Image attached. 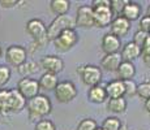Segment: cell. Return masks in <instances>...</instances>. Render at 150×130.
<instances>
[{"instance_id": "obj_4", "label": "cell", "mask_w": 150, "mask_h": 130, "mask_svg": "<svg viewBox=\"0 0 150 130\" xmlns=\"http://www.w3.org/2000/svg\"><path fill=\"white\" fill-rule=\"evenodd\" d=\"M77 43H79V34H77L76 29H68V30L63 31V33L54 40L55 50L57 52H63V53L72 50Z\"/></svg>"}, {"instance_id": "obj_33", "label": "cell", "mask_w": 150, "mask_h": 130, "mask_svg": "<svg viewBox=\"0 0 150 130\" xmlns=\"http://www.w3.org/2000/svg\"><path fill=\"white\" fill-rule=\"evenodd\" d=\"M124 87H125L127 96H134V95H137V83L134 82V79L124 81Z\"/></svg>"}, {"instance_id": "obj_17", "label": "cell", "mask_w": 150, "mask_h": 130, "mask_svg": "<svg viewBox=\"0 0 150 130\" xmlns=\"http://www.w3.org/2000/svg\"><path fill=\"white\" fill-rule=\"evenodd\" d=\"M106 92H107L108 99H114V98H123L125 95V87H124V82L120 79L110 81L105 85Z\"/></svg>"}, {"instance_id": "obj_11", "label": "cell", "mask_w": 150, "mask_h": 130, "mask_svg": "<svg viewBox=\"0 0 150 130\" xmlns=\"http://www.w3.org/2000/svg\"><path fill=\"white\" fill-rule=\"evenodd\" d=\"M76 26L81 29H90L94 25V14L91 5H81L77 8L76 14Z\"/></svg>"}, {"instance_id": "obj_30", "label": "cell", "mask_w": 150, "mask_h": 130, "mask_svg": "<svg viewBox=\"0 0 150 130\" xmlns=\"http://www.w3.org/2000/svg\"><path fill=\"white\" fill-rule=\"evenodd\" d=\"M127 3L128 1H125V0H111V1H110V7H111L114 14L122 16V13H123L124 8H125Z\"/></svg>"}, {"instance_id": "obj_32", "label": "cell", "mask_w": 150, "mask_h": 130, "mask_svg": "<svg viewBox=\"0 0 150 130\" xmlns=\"http://www.w3.org/2000/svg\"><path fill=\"white\" fill-rule=\"evenodd\" d=\"M148 38H149V34L148 33H144V31H141V30H137L136 33H134L133 40H132V42L136 43L138 47L142 48L144 44H145V42L148 40Z\"/></svg>"}, {"instance_id": "obj_43", "label": "cell", "mask_w": 150, "mask_h": 130, "mask_svg": "<svg viewBox=\"0 0 150 130\" xmlns=\"http://www.w3.org/2000/svg\"><path fill=\"white\" fill-rule=\"evenodd\" d=\"M1 55H3V51H1V47H0V57H1Z\"/></svg>"}, {"instance_id": "obj_23", "label": "cell", "mask_w": 150, "mask_h": 130, "mask_svg": "<svg viewBox=\"0 0 150 130\" xmlns=\"http://www.w3.org/2000/svg\"><path fill=\"white\" fill-rule=\"evenodd\" d=\"M127 99L125 98H114V99L107 100V111L112 112L115 115H122L127 111Z\"/></svg>"}, {"instance_id": "obj_24", "label": "cell", "mask_w": 150, "mask_h": 130, "mask_svg": "<svg viewBox=\"0 0 150 130\" xmlns=\"http://www.w3.org/2000/svg\"><path fill=\"white\" fill-rule=\"evenodd\" d=\"M39 69H41V66H39V64L37 61H34V60H26L24 64L17 68V72L24 78H26V77H30V76H33V74H35Z\"/></svg>"}, {"instance_id": "obj_25", "label": "cell", "mask_w": 150, "mask_h": 130, "mask_svg": "<svg viewBox=\"0 0 150 130\" xmlns=\"http://www.w3.org/2000/svg\"><path fill=\"white\" fill-rule=\"evenodd\" d=\"M9 98L11 89L0 90V112L1 113H9Z\"/></svg>"}, {"instance_id": "obj_38", "label": "cell", "mask_w": 150, "mask_h": 130, "mask_svg": "<svg viewBox=\"0 0 150 130\" xmlns=\"http://www.w3.org/2000/svg\"><path fill=\"white\" fill-rule=\"evenodd\" d=\"M142 61L148 68H150V55H148V56H142Z\"/></svg>"}, {"instance_id": "obj_37", "label": "cell", "mask_w": 150, "mask_h": 130, "mask_svg": "<svg viewBox=\"0 0 150 130\" xmlns=\"http://www.w3.org/2000/svg\"><path fill=\"white\" fill-rule=\"evenodd\" d=\"M148 55H150V35L142 47V56H148Z\"/></svg>"}, {"instance_id": "obj_12", "label": "cell", "mask_w": 150, "mask_h": 130, "mask_svg": "<svg viewBox=\"0 0 150 130\" xmlns=\"http://www.w3.org/2000/svg\"><path fill=\"white\" fill-rule=\"evenodd\" d=\"M100 48L105 52V55L120 53V51H122V48H123L122 39L112 35L111 33H107L103 35L102 40H100Z\"/></svg>"}, {"instance_id": "obj_19", "label": "cell", "mask_w": 150, "mask_h": 130, "mask_svg": "<svg viewBox=\"0 0 150 130\" xmlns=\"http://www.w3.org/2000/svg\"><path fill=\"white\" fill-rule=\"evenodd\" d=\"M116 76H117V79L123 81V82L124 81L133 79L134 76H136V66L131 61H123L120 64L119 69L116 70Z\"/></svg>"}, {"instance_id": "obj_2", "label": "cell", "mask_w": 150, "mask_h": 130, "mask_svg": "<svg viewBox=\"0 0 150 130\" xmlns=\"http://www.w3.org/2000/svg\"><path fill=\"white\" fill-rule=\"evenodd\" d=\"M26 33L33 38V43L38 48H42L48 42L47 26L39 18H31L26 24Z\"/></svg>"}, {"instance_id": "obj_7", "label": "cell", "mask_w": 150, "mask_h": 130, "mask_svg": "<svg viewBox=\"0 0 150 130\" xmlns=\"http://www.w3.org/2000/svg\"><path fill=\"white\" fill-rule=\"evenodd\" d=\"M5 60L9 65L18 68L20 65H22L28 60V50L18 44L9 46L5 51Z\"/></svg>"}, {"instance_id": "obj_36", "label": "cell", "mask_w": 150, "mask_h": 130, "mask_svg": "<svg viewBox=\"0 0 150 130\" xmlns=\"http://www.w3.org/2000/svg\"><path fill=\"white\" fill-rule=\"evenodd\" d=\"M105 5H110L108 0H93V1H91V8L105 7Z\"/></svg>"}, {"instance_id": "obj_26", "label": "cell", "mask_w": 150, "mask_h": 130, "mask_svg": "<svg viewBox=\"0 0 150 130\" xmlns=\"http://www.w3.org/2000/svg\"><path fill=\"white\" fill-rule=\"evenodd\" d=\"M123 126L120 118L115 117V116H110L107 118H105L102 124V128L105 130H120V128Z\"/></svg>"}, {"instance_id": "obj_22", "label": "cell", "mask_w": 150, "mask_h": 130, "mask_svg": "<svg viewBox=\"0 0 150 130\" xmlns=\"http://www.w3.org/2000/svg\"><path fill=\"white\" fill-rule=\"evenodd\" d=\"M69 8H71V1L69 0H51L50 1V9L56 17L67 16Z\"/></svg>"}, {"instance_id": "obj_40", "label": "cell", "mask_w": 150, "mask_h": 130, "mask_svg": "<svg viewBox=\"0 0 150 130\" xmlns=\"http://www.w3.org/2000/svg\"><path fill=\"white\" fill-rule=\"evenodd\" d=\"M120 130H129V128H128V126H127V125H123L122 128H120Z\"/></svg>"}, {"instance_id": "obj_6", "label": "cell", "mask_w": 150, "mask_h": 130, "mask_svg": "<svg viewBox=\"0 0 150 130\" xmlns=\"http://www.w3.org/2000/svg\"><path fill=\"white\" fill-rule=\"evenodd\" d=\"M55 98L59 103H69L77 96V87L72 81H62L54 90Z\"/></svg>"}, {"instance_id": "obj_29", "label": "cell", "mask_w": 150, "mask_h": 130, "mask_svg": "<svg viewBox=\"0 0 150 130\" xmlns=\"http://www.w3.org/2000/svg\"><path fill=\"white\" fill-rule=\"evenodd\" d=\"M137 95L144 100L150 99V82H142L137 85Z\"/></svg>"}, {"instance_id": "obj_3", "label": "cell", "mask_w": 150, "mask_h": 130, "mask_svg": "<svg viewBox=\"0 0 150 130\" xmlns=\"http://www.w3.org/2000/svg\"><path fill=\"white\" fill-rule=\"evenodd\" d=\"M76 27V20L71 16H59L55 17L50 25L47 26V38L48 40H54L68 29Z\"/></svg>"}, {"instance_id": "obj_1", "label": "cell", "mask_w": 150, "mask_h": 130, "mask_svg": "<svg viewBox=\"0 0 150 130\" xmlns=\"http://www.w3.org/2000/svg\"><path fill=\"white\" fill-rule=\"evenodd\" d=\"M29 120L30 121H41L45 117H47L52 111V103L50 98L46 95H37L35 98L28 100L26 104Z\"/></svg>"}, {"instance_id": "obj_44", "label": "cell", "mask_w": 150, "mask_h": 130, "mask_svg": "<svg viewBox=\"0 0 150 130\" xmlns=\"http://www.w3.org/2000/svg\"><path fill=\"white\" fill-rule=\"evenodd\" d=\"M149 35H150V31H149Z\"/></svg>"}, {"instance_id": "obj_35", "label": "cell", "mask_w": 150, "mask_h": 130, "mask_svg": "<svg viewBox=\"0 0 150 130\" xmlns=\"http://www.w3.org/2000/svg\"><path fill=\"white\" fill-rule=\"evenodd\" d=\"M20 1H17V0H0V5H1L3 8H13L16 7L17 4H18Z\"/></svg>"}, {"instance_id": "obj_5", "label": "cell", "mask_w": 150, "mask_h": 130, "mask_svg": "<svg viewBox=\"0 0 150 130\" xmlns=\"http://www.w3.org/2000/svg\"><path fill=\"white\" fill-rule=\"evenodd\" d=\"M81 81L89 87L100 85L102 82V69L97 65H82L77 69Z\"/></svg>"}, {"instance_id": "obj_10", "label": "cell", "mask_w": 150, "mask_h": 130, "mask_svg": "<svg viewBox=\"0 0 150 130\" xmlns=\"http://www.w3.org/2000/svg\"><path fill=\"white\" fill-rule=\"evenodd\" d=\"M39 66L41 69L45 70V73H52V74H59L64 69V61L60 59L59 56L55 55H47L43 56L39 61Z\"/></svg>"}, {"instance_id": "obj_9", "label": "cell", "mask_w": 150, "mask_h": 130, "mask_svg": "<svg viewBox=\"0 0 150 130\" xmlns=\"http://www.w3.org/2000/svg\"><path fill=\"white\" fill-rule=\"evenodd\" d=\"M93 14H94V25L97 27H107V26L112 24V21L115 18L114 17L115 14L110 5L93 8Z\"/></svg>"}, {"instance_id": "obj_15", "label": "cell", "mask_w": 150, "mask_h": 130, "mask_svg": "<svg viewBox=\"0 0 150 130\" xmlns=\"http://www.w3.org/2000/svg\"><path fill=\"white\" fill-rule=\"evenodd\" d=\"M123 61H131L133 63V60H136L137 57L142 56V48L138 47L136 43L128 42L123 46L122 51H120Z\"/></svg>"}, {"instance_id": "obj_42", "label": "cell", "mask_w": 150, "mask_h": 130, "mask_svg": "<svg viewBox=\"0 0 150 130\" xmlns=\"http://www.w3.org/2000/svg\"><path fill=\"white\" fill-rule=\"evenodd\" d=\"M96 130H105V129H103V128H102V126H100V128H99V126H98V128H97Z\"/></svg>"}, {"instance_id": "obj_41", "label": "cell", "mask_w": 150, "mask_h": 130, "mask_svg": "<svg viewBox=\"0 0 150 130\" xmlns=\"http://www.w3.org/2000/svg\"><path fill=\"white\" fill-rule=\"evenodd\" d=\"M148 16H150V4L148 5Z\"/></svg>"}, {"instance_id": "obj_34", "label": "cell", "mask_w": 150, "mask_h": 130, "mask_svg": "<svg viewBox=\"0 0 150 130\" xmlns=\"http://www.w3.org/2000/svg\"><path fill=\"white\" fill-rule=\"evenodd\" d=\"M138 26H140V29L138 30H141V31H144V33H148L149 34V31H150V16H144V17H141V20H140V22H138Z\"/></svg>"}, {"instance_id": "obj_8", "label": "cell", "mask_w": 150, "mask_h": 130, "mask_svg": "<svg viewBox=\"0 0 150 130\" xmlns=\"http://www.w3.org/2000/svg\"><path fill=\"white\" fill-rule=\"evenodd\" d=\"M17 90L20 91V94L25 98L26 100H30L33 98H35L37 95H39V82L34 78L26 77V78H21L17 83Z\"/></svg>"}, {"instance_id": "obj_39", "label": "cell", "mask_w": 150, "mask_h": 130, "mask_svg": "<svg viewBox=\"0 0 150 130\" xmlns=\"http://www.w3.org/2000/svg\"><path fill=\"white\" fill-rule=\"evenodd\" d=\"M145 109H146V112L150 115V99H148V100H145Z\"/></svg>"}, {"instance_id": "obj_28", "label": "cell", "mask_w": 150, "mask_h": 130, "mask_svg": "<svg viewBox=\"0 0 150 130\" xmlns=\"http://www.w3.org/2000/svg\"><path fill=\"white\" fill-rule=\"evenodd\" d=\"M98 128L96 120H93V118H83L79 122V125H77L76 130H96Z\"/></svg>"}, {"instance_id": "obj_31", "label": "cell", "mask_w": 150, "mask_h": 130, "mask_svg": "<svg viewBox=\"0 0 150 130\" xmlns=\"http://www.w3.org/2000/svg\"><path fill=\"white\" fill-rule=\"evenodd\" d=\"M34 130H56V126H55V124L51 120L43 118V120L35 122Z\"/></svg>"}, {"instance_id": "obj_16", "label": "cell", "mask_w": 150, "mask_h": 130, "mask_svg": "<svg viewBox=\"0 0 150 130\" xmlns=\"http://www.w3.org/2000/svg\"><path fill=\"white\" fill-rule=\"evenodd\" d=\"M123 63L122 55L120 53H110V55H105L100 60V68L105 69L106 72H115L119 69L120 64Z\"/></svg>"}, {"instance_id": "obj_18", "label": "cell", "mask_w": 150, "mask_h": 130, "mask_svg": "<svg viewBox=\"0 0 150 130\" xmlns=\"http://www.w3.org/2000/svg\"><path fill=\"white\" fill-rule=\"evenodd\" d=\"M88 99H89V102H91V103H94V104L105 103L106 100L108 99L105 86L97 85V86H93V87H89Z\"/></svg>"}, {"instance_id": "obj_27", "label": "cell", "mask_w": 150, "mask_h": 130, "mask_svg": "<svg viewBox=\"0 0 150 130\" xmlns=\"http://www.w3.org/2000/svg\"><path fill=\"white\" fill-rule=\"evenodd\" d=\"M11 74H12V72H11L9 66L0 65V90H3V89L5 87V85L9 82Z\"/></svg>"}, {"instance_id": "obj_14", "label": "cell", "mask_w": 150, "mask_h": 130, "mask_svg": "<svg viewBox=\"0 0 150 130\" xmlns=\"http://www.w3.org/2000/svg\"><path fill=\"white\" fill-rule=\"evenodd\" d=\"M28 100L20 94L17 89H11V98H9V113H18L22 109H25Z\"/></svg>"}, {"instance_id": "obj_20", "label": "cell", "mask_w": 150, "mask_h": 130, "mask_svg": "<svg viewBox=\"0 0 150 130\" xmlns=\"http://www.w3.org/2000/svg\"><path fill=\"white\" fill-rule=\"evenodd\" d=\"M38 82H39L41 90H45V91H54L56 89V86L59 85L57 76L52 73H43L41 78L38 79Z\"/></svg>"}, {"instance_id": "obj_21", "label": "cell", "mask_w": 150, "mask_h": 130, "mask_svg": "<svg viewBox=\"0 0 150 130\" xmlns=\"http://www.w3.org/2000/svg\"><path fill=\"white\" fill-rule=\"evenodd\" d=\"M141 12H142V9H141V5L138 4L136 1H128L125 5V8H124L122 16L125 17L128 21H136L141 17Z\"/></svg>"}, {"instance_id": "obj_13", "label": "cell", "mask_w": 150, "mask_h": 130, "mask_svg": "<svg viewBox=\"0 0 150 130\" xmlns=\"http://www.w3.org/2000/svg\"><path fill=\"white\" fill-rule=\"evenodd\" d=\"M129 30H131V21H128L123 16H116L112 24L110 25V33L120 39L125 37L129 33Z\"/></svg>"}]
</instances>
